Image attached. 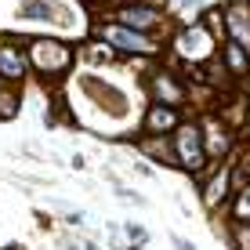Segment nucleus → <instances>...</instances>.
Listing matches in <instances>:
<instances>
[{
	"instance_id": "3",
	"label": "nucleus",
	"mask_w": 250,
	"mask_h": 250,
	"mask_svg": "<svg viewBox=\"0 0 250 250\" xmlns=\"http://www.w3.org/2000/svg\"><path fill=\"white\" fill-rule=\"evenodd\" d=\"M178 47H182L185 58H203L207 51H210V37H207L203 29H188L178 37Z\"/></svg>"
},
{
	"instance_id": "10",
	"label": "nucleus",
	"mask_w": 250,
	"mask_h": 250,
	"mask_svg": "<svg viewBox=\"0 0 250 250\" xmlns=\"http://www.w3.org/2000/svg\"><path fill=\"white\" fill-rule=\"evenodd\" d=\"M236 218H250V192L239 196V203H236Z\"/></svg>"
},
{
	"instance_id": "11",
	"label": "nucleus",
	"mask_w": 250,
	"mask_h": 250,
	"mask_svg": "<svg viewBox=\"0 0 250 250\" xmlns=\"http://www.w3.org/2000/svg\"><path fill=\"white\" fill-rule=\"evenodd\" d=\"M0 116H15V98H11V94L0 98Z\"/></svg>"
},
{
	"instance_id": "2",
	"label": "nucleus",
	"mask_w": 250,
	"mask_h": 250,
	"mask_svg": "<svg viewBox=\"0 0 250 250\" xmlns=\"http://www.w3.org/2000/svg\"><path fill=\"white\" fill-rule=\"evenodd\" d=\"M33 58H37L40 69H62L69 62V51L62 44H47V40H40V44H33Z\"/></svg>"
},
{
	"instance_id": "6",
	"label": "nucleus",
	"mask_w": 250,
	"mask_h": 250,
	"mask_svg": "<svg viewBox=\"0 0 250 250\" xmlns=\"http://www.w3.org/2000/svg\"><path fill=\"white\" fill-rule=\"evenodd\" d=\"M22 19L51 22L55 19V4H51V0H22Z\"/></svg>"
},
{
	"instance_id": "9",
	"label": "nucleus",
	"mask_w": 250,
	"mask_h": 250,
	"mask_svg": "<svg viewBox=\"0 0 250 250\" xmlns=\"http://www.w3.org/2000/svg\"><path fill=\"white\" fill-rule=\"evenodd\" d=\"M229 62H232L236 73H243V69H247V58H243V51H239V44H229Z\"/></svg>"
},
{
	"instance_id": "5",
	"label": "nucleus",
	"mask_w": 250,
	"mask_h": 250,
	"mask_svg": "<svg viewBox=\"0 0 250 250\" xmlns=\"http://www.w3.org/2000/svg\"><path fill=\"white\" fill-rule=\"evenodd\" d=\"M25 73V58H22V51H15V47H0V76H22Z\"/></svg>"
},
{
	"instance_id": "8",
	"label": "nucleus",
	"mask_w": 250,
	"mask_h": 250,
	"mask_svg": "<svg viewBox=\"0 0 250 250\" xmlns=\"http://www.w3.org/2000/svg\"><path fill=\"white\" fill-rule=\"evenodd\" d=\"M170 124H174V113H170V109L156 105V109L149 113V131H167Z\"/></svg>"
},
{
	"instance_id": "1",
	"label": "nucleus",
	"mask_w": 250,
	"mask_h": 250,
	"mask_svg": "<svg viewBox=\"0 0 250 250\" xmlns=\"http://www.w3.org/2000/svg\"><path fill=\"white\" fill-rule=\"evenodd\" d=\"M178 156L185 167H203V145H200V131L196 127H182L178 131Z\"/></svg>"
},
{
	"instance_id": "7",
	"label": "nucleus",
	"mask_w": 250,
	"mask_h": 250,
	"mask_svg": "<svg viewBox=\"0 0 250 250\" xmlns=\"http://www.w3.org/2000/svg\"><path fill=\"white\" fill-rule=\"evenodd\" d=\"M120 19H124V25H134V29L142 25V29H145V25L156 22V11H152V7H127Z\"/></svg>"
},
{
	"instance_id": "4",
	"label": "nucleus",
	"mask_w": 250,
	"mask_h": 250,
	"mask_svg": "<svg viewBox=\"0 0 250 250\" xmlns=\"http://www.w3.org/2000/svg\"><path fill=\"white\" fill-rule=\"evenodd\" d=\"M102 37L109 40V44H120L124 51H149V40L145 37H138V33H131V29H102Z\"/></svg>"
}]
</instances>
